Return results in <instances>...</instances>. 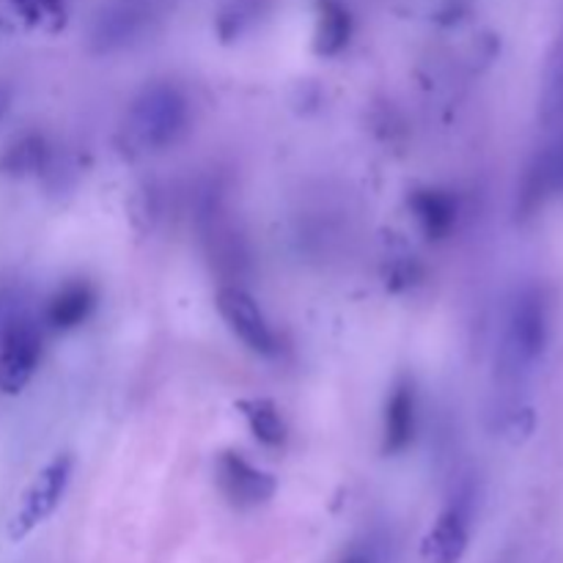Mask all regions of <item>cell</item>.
<instances>
[{
	"label": "cell",
	"instance_id": "obj_1",
	"mask_svg": "<svg viewBox=\"0 0 563 563\" xmlns=\"http://www.w3.org/2000/svg\"><path fill=\"white\" fill-rule=\"evenodd\" d=\"M550 306L542 286H522L509 302L498 350V379L504 390H520L548 350Z\"/></svg>",
	"mask_w": 563,
	"mask_h": 563
},
{
	"label": "cell",
	"instance_id": "obj_2",
	"mask_svg": "<svg viewBox=\"0 0 563 563\" xmlns=\"http://www.w3.org/2000/svg\"><path fill=\"white\" fill-rule=\"evenodd\" d=\"M126 137L143 152L176 146L190 130V102L185 91L168 80L148 82L126 110Z\"/></svg>",
	"mask_w": 563,
	"mask_h": 563
},
{
	"label": "cell",
	"instance_id": "obj_3",
	"mask_svg": "<svg viewBox=\"0 0 563 563\" xmlns=\"http://www.w3.org/2000/svg\"><path fill=\"white\" fill-rule=\"evenodd\" d=\"M71 467H75L71 454H58L36 473V478L25 489V495H22L20 506H16L14 517L9 522L11 542H22L27 533L36 531L44 520H49L55 515V509L64 500L66 487H69Z\"/></svg>",
	"mask_w": 563,
	"mask_h": 563
},
{
	"label": "cell",
	"instance_id": "obj_4",
	"mask_svg": "<svg viewBox=\"0 0 563 563\" xmlns=\"http://www.w3.org/2000/svg\"><path fill=\"white\" fill-rule=\"evenodd\" d=\"M42 361V333L31 317H9L0 328V390L20 394Z\"/></svg>",
	"mask_w": 563,
	"mask_h": 563
},
{
	"label": "cell",
	"instance_id": "obj_5",
	"mask_svg": "<svg viewBox=\"0 0 563 563\" xmlns=\"http://www.w3.org/2000/svg\"><path fill=\"white\" fill-rule=\"evenodd\" d=\"M218 311L231 328V333L258 355H275L278 352V339L275 330L269 328L267 317L258 308V302L247 295L242 286L229 284L218 291Z\"/></svg>",
	"mask_w": 563,
	"mask_h": 563
},
{
	"label": "cell",
	"instance_id": "obj_6",
	"mask_svg": "<svg viewBox=\"0 0 563 563\" xmlns=\"http://www.w3.org/2000/svg\"><path fill=\"white\" fill-rule=\"evenodd\" d=\"M214 478H218L220 493L225 495L234 509H256L264 506L278 489L275 476H269L262 467L251 465L236 451H223L214 462Z\"/></svg>",
	"mask_w": 563,
	"mask_h": 563
},
{
	"label": "cell",
	"instance_id": "obj_7",
	"mask_svg": "<svg viewBox=\"0 0 563 563\" xmlns=\"http://www.w3.org/2000/svg\"><path fill=\"white\" fill-rule=\"evenodd\" d=\"M154 16V0H110L93 20L91 44L97 53H113L135 42Z\"/></svg>",
	"mask_w": 563,
	"mask_h": 563
},
{
	"label": "cell",
	"instance_id": "obj_8",
	"mask_svg": "<svg viewBox=\"0 0 563 563\" xmlns=\"http://www.w3.org/2000/svg\"><path fill=\"white\" fill-rule=\"evenodd\" d=\"M555 196H563V126L528 165L520 185L517 212H520V218H531Z\"/></svg>",
	"mask_w": 563,
	"mask_h": 563
},
{
	"label": "cell",
	"instance_id": "obj_9",
	"mask_svg": "<svg viewBox=\"0 0 563 563\" xmlns=\"http://www.w3.org/2000/svg\"><path fill=\"white\" fill-rule=\"evenodd\" d=\"M201 236L214 269H218L220 275L240 278L242 269H245L247 264L245 240H242L240 231L234 229L229 212H225L220 201L207 203V207L201 209Z\"/></svg>",
	"mask_w": 563,
	"mask_h": 563
},
{
	"label": "cell",
	"instance_id": "obj_10",
	"mask_svg": "<svg viewBox=\"0 0 563 563\" xmlns=\"http://www.w3.org/2000/svg\"><path fill=\"white\" fill-rule=\"evenodd\" d=\"M471 544V511L465 504H454L438 517L421 542L427 563H460Z\"/></svg>",
	"mask_w": 563,
	"mask_h": 563
},
{
	"label": "cell",
	"instance_id": "obj_11",
	"mask_svg": "<svg viewBox=\"0 0 563 563\" xmlns=\"http://www.w3.org/2000/svg\"><path fill=\"white\" fill-rule=\"evenodd\" d=\"M418 429V401L412 383L401 379L388 396L383 421V451L385 454H405L416 440Z\"/></svg>",
	"mask_w": 563,
	"mask_h": 563
},
{
	"label": "cell",
	"instance_id": "obj_12",
	"mask_svg": "<svg viewBox=\"0 0 563 563\" xmlns=\"http://www.w3.org/2000/svg\"><path fill=\"white\" fill-rule=\"evenodd\" d=\"M410 212L418 220L423 234L434 242L451 236V231L460 223V201H456L454 192L443 190V187H418V190H412Z\"/></svg>",
	"mask_w": 563,
	"mask_h": 563
},
{
	"label": "cell",
	"instance_id": "obj_13",
	"mask_svg": "<svg viewBox=\"0 0 563 563\" xmlns=\"http://www.w3.org/2000/svg\"><path fill=\"white\" fill-rule=\"evenodd\" d=\"M97 306V291L86 280H71L60 286L44 306V322L53 330H75L91 317Z\"/></svg>",
	"mask_w": 563,
	"mask_h": 563
},
{
	"label": "cell",
	"instance_id": "obj_14",
	"mask_svg": "<svg viewBox=\"0 0 563 563\" xmlns=\"http://www.w3.org/2000/svg\"><path fill=\"white\" fill-rule=\"evenodd\" d=\"M49 159H53V148H49L47 137L38 132H25L5 146L3 157H0V170L9 176H36L47 168Z\"/></svg>",
	"mask_w": 563,
	"mask_h": 563
},
{
	"label": "cell",
	"instance_id": "obj_15",
	"mask_svg": "<svg viewBox=\"0 0 563 563\" xmlns=\"http://www.w3.org/2000/svg\"><path fill=\"white\" fill-rule=\"evenodd\" d=\"M352 38V14L341 0H319V20L313 49L324 58H333L350 44Z\"/></svg>",
	"mask_w": 563,
	"mask_h": 563
},
{
	"label": "cell",
	"instance_id": "obj_16",
	"mask_svg": "<svg viewBox=\"0 0 563 563\" xmlns=\"http://www.w3.org/2000/svg\"><path fill=\"white\" fill-rule=\"evenodd\" d=\"M236 410L251 427V434L267 449H280L286 443V423L280 418L278 407L269 399H242L236 401Z\"/></svg>",
	"mask_w": 563,
	"mask_h": 563
},
{
	"label": "cell",
	"instance_id": "obj_17",
	"mask_svg": "<svg viewBox=\"0 0 563 563\" xmlns=\"http://www.w3.org/2000/svg\"><path fill=\"white\" fill-rule=\"evenodd\" d=\"M542 121L548 126H563V33L544 75Z\"/></svg>",
	"mask_w": 563,
	"mask_h": 563
},
{
	"label": "cell",
	"instance_id": "obj_18",
	"mask_svg": "<svg viewBox=\"0 0 563 563\" xmlns=\"http://www.w3.org/2000/svg\"><path fill=\"white\" fill-rule=\"evenodd\" d=\"M22 20L42 31H60L66 22V0H11Z\"/></svg>",
	"mask_w": 563,
	"mask_h": 563
},
{
	"label": "cell",
	"instance_id": "obj_19",
	"mask_svg": "<svg viewBox=\"0 0 563 563\" xmlns=\"http://www.w3.org/2000/svg\"><path fill=\"white\" fill-rule=\"evenodd\" d=\"M9 108H11V91H9V86H3V82H0V119L9 113Z\"/></svg>",
	"mask_w": 563,
	"mask_h": 563
},
{
	"label": "cell",
	"instance_id": "obj_20",
	"mask_svg": "<svg viewBox=\"0 0 563 563\" xmlns=\"http://www.w3.org/2000/svg\"><path fill=\"white\" fill-rule=\"evenodd\" d=\"M5 322V291L0 289V328H3Z\"/></svg>",
	"mask_w": 563,
	"mask_h": 563
},
{
	"label": "cell",
	"instance_id": "obj_21",
	"mask_svg": "<svg viewBox=\"0 0 563 563\" xmlns=\"http://www.w3.org/2000/svg\"><path fill=\"white\" fill-rule=\"evenodd\" d=\"M341 563H368V561L363 559V555H350V559H344Z\"/></svg>",
	"mask_w": 563,
	"mask_h": 563
},
{
	"label": "cell",
	"instance_id": "obj_22",
	"mask_svg": "<svg viewBox=\"0 0 563 563\" xmlns=\"http://www.w3.org/2000/svg\"><path fill=\"white\" fill-rule=\"evenodd\" d=\"M3 33H9V25H5V22L0 20V36H3Z\"/></svg>",
	"mask_w": 563,
	"mask_h": 563
}]
</instances>
